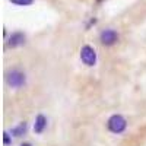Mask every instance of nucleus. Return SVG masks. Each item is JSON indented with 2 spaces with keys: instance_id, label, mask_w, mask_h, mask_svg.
Instances as JSON below:
<instances>
[{
  "instance_id": "nucleus-12",
  "label": "nucleus",
  "mask_w": 146,
  "mask_h": 146,
  "mask_svg": "<svg viewBox=\"0 0 146 146\" xmlns=\"http://www.w3.org/2000/svg\"><path fill=\"white\" fill-rule=\"evenodd\" d=\"M104 2H105V0H95V3H96V5H102Z\"/></svg>"
},
{
  "instance_id": "nucleus-2",
  "label": "nucleus",
  "mask_w": 146,
  "mask_h": 146,
  "mask_svg": "<svg viewBox=\"0 0 146 146\" xmlns=\"http://www.w3.org/2000/svg\"><path fill=\"white\" fill-rule=\"evenodd\" d=\"M129 129V121L123 114H111L107 120V130L113 135H124Z\"/></svg>"
},
{
  "instance_id": "nucleus-1",
  "label": "nucleus",
  "mask_w": 146,
  "mask_h": 146,
  "mask_svg": "<svg viewBox=\"0 0 146 146\" xmlns=\"http://www.w3.org/2000/svg\"><path fill=\"white\" fill-rule=\"evenodd\" d=\"M5 82H6V85L10 89L19 91V89L27 86L28 76H27V73L23 72L22 69L13 67V69H10V70H7L5 73Z\"/></svg>"
},
{
  "instance_id": "nucleus-8",
  "label": "nucleus",
  "mask_w": 146,
  "mask_h": 146,
  "mask_svg": "<svg viewBox=\"0 0 146 146\" xmlns=\"http://www.w3.org/2000/svg\"><path fill=\"white\" fill-rule=\"evenodd\" d=\"M12 5L19 6V7H25V6H32L35 3V0H9Z\"/></svg>"
},
{
  "instance_id": "nucleus-7",
  "label": "nucleus",
  "mask_w": 146,
  "mask_h": 146,
  "mask_svg": "<svg viewBox=\"0 0 146 146\" xmlns=\"http://www.w3.org/2000/svg\"><path fill=\"white\" fill-rule=\"evenodd\" d=\"M28 121H19V123L16 124V126H13V127H10V133H12V136L13 137H23L28 133Z\"/></svg>"
},
{
  "instance_id": "nucleus-10",
  "label": "nucleus",
  "mask_w": 146,
  "mask_h": 146,
  "mask_svg": "<svg viewBox=\"0 0 146 146\" xmlns=\"http://www.w3.org/2000/svg\"><path fill=\"white\" fill-rule=\"evenodd\" d=\"M12 143H13V136H12V133L5 130L3 131V145L5 146H12Z\"/></svg>"
},
{
  "instance_id": "nucleus-3",
  "label": "nucleus",
  "mask_w": 146,
  "mask_h": 146,
  "mask_svg": "<svg viewBox=\"0 0 146 146\" xmlns=\"http://www.w3.org/2000/svg\"><path fill=\"white\" fill-rule=\"evenodd\" d=\"M79 58L82 64H85L86 67H95L96 63H98V53L91 44H85L80 47Z\"/></svg>"
},
{
  "instance_id": "nucleus-9",
  "label": "nucleus",
  "mask_w": 146,
  "mask_h": 146,
  "mask_svg": "<svg viewBox=\"0 0 146 146\" xmlns=\"http://www.w3.org/2000/svg\"><path fill=\"white\" fill-rule=\"evenodd\" d=\"M96 25H98V18H96V16H91L86 22H85V31H89V29H92Z\"/></svg>"
},
{
  "instance_id": "nucleus-4",
  "label": "nucleus",
  "mask_w": 146,
  "mask_h": 146,
  "mask_svg": "<svg viewBox=\"0 0 146 146\" xmlns=\"http://www.w3.org/2000/svg\"><path fill=\"white\" fill-rule=\"evenodd\" d=\"M120 41V34L114 28H105L100 32V42L104 47H114Z\"/></svg>"
},
{
  "instance_id": "nucleus-5",
  "label": "nucleus",
  "mask_w": 146,
  "mask_h": 146,
  "mask_svg": "<svg viewBox=\"0 0 146 146\" xmlns=\"http://www.w3.org/2000/svg\"><path fill=\"white\" fill-rule=\"evenodd\" d=\"M27 44V34L23 31H13L6 38V47L10 50H16Z\"/></svg>"
},
{
  "instance_id": "nucleus-6",
  "label": "nucleus",
  "mask_w": 146,
  "mask_h": 146,
  "mask_svg": "<svg viewBox=\"0 0 146 146\" xmlns=\"http://www.w3.org/2000/svg\"><path fill=\"white\" fill-rule=\"evenodd\" d=\"M47 127H48V118H47V115L42 114V113H38V114L35 115L34 126H32L34 133L40 136V135H42V133L47 130Z\"/></svg>"
},
{
  "instance_id": "nucleus-11",
  "label": "nucleus",
  "mask_w": 146,
  "mask_h": 146,
  "mask_svg": "<svg viewBox=\"0 0 146 146\" xmlns=\"http://www.w3.org/2000/svg\"><path fill=\"white\" fill-rule=\"evenodd\" d=\"M19 146H34V145H32L31 142H22V143H21Z\"/></svg>"
}]
</instances>
